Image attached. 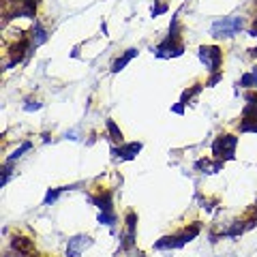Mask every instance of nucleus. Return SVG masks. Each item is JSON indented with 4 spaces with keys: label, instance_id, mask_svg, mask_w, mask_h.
<instances>
[{
    "label": "nucleus",
    "instance_id": "1",
    "mask_svg": "<svg viewBox=\"0 0 257 257\" xmlns=\"http://www.w3.org/2000/svg\"><path fill=\"white\" fill-rule=\"evenodd\" d=\"M236 146L238 137L236 135H219L212 142V154L217 161H234L236 159Z\"/></svg>",
    "mask_w": 257,
    "mask_h": 257
},
{
    "label": "nucleus",
    "instance_id": "2",
    "mask_svg": "<svg viewBox=\"0 0 257 257\" xmlns=\"http://www.w3.org/2000/svg\"><path fill=\"white\" fill-rule=\"evenodd\" d=\"M152 54L157 58H178L184 54V43H182L180 37L167 35V39L161 41L157 47H152Z\"/></svg>",
    "mask_w": 257,
    "mask_h": 257
},
{
    "label": "nucleus",
    "instance_id": "3",
    "mask_svg": "<svg viewBox=\"0 0 257 257\" xmlns=\"http://www.w3.org/2000/svg\"><path fill=\"white\" fill-rule=\"evenodd\" d=\"M197 56H200V60L206 64L208 73H219L221 71V62H223V52L221 47L217 45H202L200 52H197Z\"/></svg>",
    "mask_w": 257,
    "mask_h": 257
},
{
    "label": "nucleus",
    "instance_id": "4",
    "mask_svg": "<svg viewBox=\"0 0 257 257\" xmlns=\"http://www.w3.org/2000/svg\"><path fill=\"white\" fill-rule=\"evenodd\" d=\"M244 28V19L242 18H223V19H217L212 24V35L214 37H234L236 32H240Z\"/></svg>",
    "mask_w": 257,
    "mask_h": 257
},
{
    "label": "nucleus",
    "instance_id": "5",
    "mask_svg": "<svg viewBox=\"0 0 257 257\" xmlns=\"http://www.w3.org/2000/svg\"><path fill=\"white\" fill-rule=\"evenodd\" d=\"M135 229H137V214L133 210H128L127 217H125V234L120 236V251L122 253L135 249Z\"/></svg>",
    "mask_w": 257,
    "mask_h": 257
},
{
    "label": "nucleus",
    "instance_id": "6",
    "mask_svg": "<svg viewBox=\"0 0 257 257\" xmlns=\"http://www.w3.org/2000/svg\"><path fill=\"white\" fill-rule=\"evenodd\" d=\"M92 246V238L86 234H77V236H71L67 242V257H79L86 249Z\"/></svg>",
    "mask_w": 257,
    "mask_h": 257
},
{
    "label": "nucleus",
    "instance_id": "7",
    "mask_svg": "<svg viewBox=\"0 0 257 257\" xmlns=\"http://www.w3.org/2000/svg\"><path fill=\"white\" fill-rule=\"evenodd\" d=\"M139 150H142V142H131V144H122V146H111L110 152L116 161H133Z\"/></svg>",
    "mask_w": 257,
    "mask_h": 257
},
{
    "label": "nucleus",
    "instance_id": "8",
    "mask_svg": "<svg viewBox=\"0 0 257 257\" xmlns=\"http://www.w3.org/2000/svg\"><path fill=\"white\" fill-rule=\"evenodd\" d=\"M88 202L94 203L101 212H111L114 210V191H110V189L103 191L101 189L96 195H88Z\"/></svg>",
    "mask_w": 257,
    "mask_h": 257
},
{
    "label": "nucleus",
    "instance_id": "9",
    "mask_svg": "<svg viewBox=\"0 0 257 257\" xmlns=\"http://www.w3.org/2000/svg\"><path fill=\"white\" fill-rule=\"evenodd\" d=\"M11 251L21 255H32L35 253V244H32L30 238H24V236H13L11 238Z\"/></svg>",
    "mask_w": 257,
    "mask_h": 257
},
{
    "label": "nucleus",
    "instance_id": "10",
    "mask_svg": "<svg viewBox=\"0 0 257 257\" xmlns=\"http://www.w3.org/2000/svg\"><path fill=\"white\" fill-rule=\"evenodd\" d=\"M184 242H182L180 234H174V236H163L161 240L154 242V249L157 251H171V249H182Z\"/></svg>",
    "mask_w": 257,
    "mask_h": 257
},
{
    "label": "nucleus",
    "instance_id": "11",
    "mask_svg": "<svg viewBox=\"0 0 257 257\" xmlns=\"http://www.w3.org/2000/svg\"><path fill=\"white\" fill-rule=\"evenodd\" d=\"M28 39H30V43H32V47H39V45H43V43L47 41V30L41 26L39 19H35V24H32Z\"/></svg>",
    "mask_w": 257,
    "mask_h": 257
},
{
    "label": "nucleus",
    "instance_id": "12",
    "mask_svg": "<svg viewBox=\"0 0 257 257\" xmlns=\"http://www.w3.org/2000/svg\"><path fill=\"white\" fill-rule=\"evenodd\" d=\"M105 127H107V139H110L114 146H122V144H125V137H122L120 127H118L111 118H107L105 120Z\"/></svg>",
    "mask_w": 257,
    "mask_h": 257
},
{
    "label": "nucleus",
    "instance_id": "13",
    "mask_svg": "<svg viewBox=\"0 0 257 257\" xmlns=\"http://www.w3.org/2000/svg\"><path fill=\"white\" fill-rule=\"evenodd\" d=\"M137 54H139V50H135V47H131V50H127V52L120 56V58H116V60H114V64H111V73H120L122 69H125L127 64L133 60V58H137Z\"/></svg>",
    "mask_w": 257,
    "mask_h": 257
},
{
    "label": "nucleus",
    "instance_id": "14",
    "mask_svg": "<svg viewBox=\"0 0 257 257\" xmlns=\"http://www.w3.org/2000/svg\"><path fill=\"white\" fill-rule=\"evenodd\" d=\"M71 189H77V184H71V186H58V189H50V191L45 193V200H43V203H45V206H52V203L56 202L64 191H71Z\"/></svg>",
    "mask_w": 257,
    "mask_h": 257
},
{
    "label": "nucleus",
    "instance_id": "15",
    "mask_svg": "<svg viewBox=\"0 0 257 257\" xmlns=\"http://www.w3.org/2000/svg\"><path fill=\"white\" fill-rule=\"evenodd\" d=\"M200 232H202V227H200V223H193V225H189L186 229H182L180 232V238H182V242H191V240H195L197 236H200Z\"/></svg>",
    "mask_w": 257,
    "mask_h": 257
},
{
    "label": "nucleus",
    "instance_id": "16",
    "mask_svg": "<svg viewBox=\"0 0 257 257\" xmlns=\"http://www.w3.org/2000/svg\"><path fill=\"white\" fill-rule=\"evenodd\" d=\"M238 128L242 133H257V118H242Z\"/></svg>",
    "mask_w": 257,
    "mask_h": 257
},
{
    "label": "nucleus",
    "instance_id": "17",
    "mask_svg": "<svg viewBox=\"0 0 257 257\" xmlns=\"http://www.w3.org/2000/svg\"><path fill=\"white\" fill-rule=\"evenodd\" d=\"M28 150H32V142H24V144H21V146H19L18 150H15L13 154H11V157L7 159V163H15V161L24 157V152H28Z\"/></svg>",
    "mask_w": 257,
    "mask_h": 257
},
{
    "label": "nucleus",
    "instance_id": "18",
    "mask_svg": "<svg viewBox=\"0 0 257 257\" xmlns=\"http://www.w3.org/2000/svg\"><path fill=\"white\" fill-rule=\"evenodd\" d=\"M202 88H203L202 84H195V86H193V88L184 90V92H182V99H180V103L189 105V101H191V99H193V96H195V94H200V92H202Z\"/></svg>",
    "mask_w": 257,
    "mask_h": 257
},
{
    "label": "nucleus",
    "instance_id": "19",
    "mask_svg": "<svg viewBox=\"0 0 257 257\" xmlns=\"http://www.w3.org/2000/svg\"><path fill=\"white\" fill-rule=\"evenodd\" d=\"M116 221H118V219H116V212L114 210H111V212H101L99 214V223L101 225H110V227H114Z\"/></svg>",
    "mask_w": 257,
    "mask_h": 257
},
{
    "label": "nucleus",
    "instance_id": "20",
    "mask_svg": "<svg viewBox=\"0 0 257 257\" xmlns=\"http://www.w3.org/2000/svg\"><path fill=\"white\" fill-rule=\"evenodd\" d=\"M238 86H242V88H255V75H253V71L244 73L242 77H240Z\"/></svg>",
    "mask_w": 257,
    "mask_h": 257
},
{
    "label": "nucleus",
    "instance_id": "21",
    "mask_svg": "<svg viewBox=\"0 0 257 257\" xmlns=\"http://www.w3.org/2000/svg\"><path fill=\"white\" fill-rule=\"evenodd\" d=\"M169 7H167V2H159V4H154L152 11H150V15L152 18H159V15H163V13H167Z\"/></svg>",
    "mask_w": 257,
    "mask_h": 257
},
{
    "label": "nucleus",
    "instance_id": "22",
    "mask_svg": "<svg viewBox=\"0 0 257 257\" xmlns=\"http://www.w3.org/2000/svg\"><path fill=\"white\" fill-rule=\"evenodd\" d=\"M195 169H202V171H206V174H210V171H212L210 159H200V161L195 163Z\"/></svg>",
    "mask_w": 257,
    "mask_h": 257
},
{
    "label": "nucleus",
    "instance_id": "23",
    "mask_svg": "<svg viewBox=\"0 0 257 257\" xmlns=\"http://www.w3.org/2000/svg\"><path fill=\"white\" fill-rule=\"evenodd\" d=\"M41 107H43L41 101H32V99H28V101H26V105H24V110H26V111H37V110H41Z\"/></svg>",
    "mask_w": 257,
    "mask_h": 257
},
{
    "label": "nucleus",
    "instance_id": "24",
    "mask_svg": "<svg viewBox=\"0 0 257 257\" xmlns=\"http://www.w3.org/2000/svg\"><path fill=\"white\" fill-rule=\"evenodd\" d=\"M221 79H223V73H221V71H219V73H212L210 79L206 82V86H208V88H212V86H217L219 82H221Z\"/></svg>",
    "mask_w": 257,
    "mask_h": 257
},
{
    "label": "nucleus",
    "instance_id": "25",
    "mask_svg": "<svg viewBox=\"0 0 257 257\" xmlns=\"http://www.w3.org/2000/svg\"><path fill=\"white\" fill-rule=\"evenodd\" d=\"M171 111H174V114H184V103H176L171 107Z\"/></svg>",
    "mask_w": 257,
    "mask_h": 257
},
{
    "label": "nucleus",
    "instance_id": "26",
    "mask_svg": "<svg viewBox=\"0 0 257 257\" xmlns=\"http://www.w3.org/2000/svg\"><path fill=\"white\" fill-rule=\"evenodd\" d=\"M200 202H202V208H203V210H206V212H210V210H212V202H208V200H202V197H200Z\"/></svg>",
    "mask_w": 257,
    "mask_h": 257
},
{
    "label": "nucleus",
    "instance_id": "27",
    "mask_svg": "<svg viewBox=\"0 0 257 257\" xmlns=\"http://www.w3.org/2000/svg\"><path fill=\"white\" fill-rule=\"evenodd\" d=\"M251 52V56H257V47H253V50H249Z\"/></svg>",
    "mask_w": 257,
    "mask_h": 257
},
{
    "label": "nucleus",
    "instance_id": "28",
    "mask_svg": "<svg viewBox=\"0 0 257 257\" xmlns=\"http://www.w3.org/2000/svg\"><path fill=\"white\" fill-rule=\"evenodd\" d=\"M251 37H255V39H257V28H253V30H251Z\"/></svg>",
    "mask_w": 257,
    "mask_h": 257
},
{
    "label": "nucleus",
    "instance_id": "29",
    "mask_svg": "<svg viewBox=\"0 0 257 257\" xmlns=\"http://www.w3.org/2000/svg\"><path fill=\"white\" fill-rule=\"evenodd\" d=\"M253 75H255V88H257V69H253Z\"/></svg>",
    "mask_w": 257,
    "mask_h": 257
},
{
    "label": "nucleus",
    "instance_id": "30",
    "mask_svg": "<svg viewBox=\"0 0 257 257\" xmlns=\"http://www.w3.org/2000/svg\"><path fill=\"white\" fill-rule=\"evenodd\" d=\"M255 210H257V202H255Z\"/></svg>",
    "mask_w": 257,
    "mask_h": 257
},
{
    "label": "nucleus",
    "instance_id": "31",
    "mask_svg": "<svg viewBox=\"0 0 257 257\" xmlns=\"http://www.w3.org/2000/svg\"><path fill=\"white\" fill-rule=\"evenodd\" d=\"M139 257H144V253H142V255H139Z\"/></svg>",
    "mask_w": 257,
    "mask_h": 257
}]
</instances>
